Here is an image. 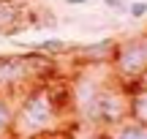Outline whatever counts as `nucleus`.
I'll return each mask as SVG.
<instances>
[{"mask_svg": "<svg viewBox=\"0 0 147 139\" xmlns=\"http://www.w3.org/2000/svg\"><path fill=\"white\" fill-rule=\"evenodd\" d=\"M60 117L52 98L49 82L33 85L16 98V112H14V128L11 139H38L49 131H57Z\"/></svg>", "mask_w": 147, "mask_h": 139, "instance_id": "f257e3e1", "label": "nucleus"}, {"mask_svg": "<svg viewBox=\"0 0 147 139\" xmlns=\"http://www.w3.org/2000/svg\"><path fill=\"white\" fill-rule=\"evenodd\" d=\"M55 76V57L44 52L0 55V93L19 98L27 87L49 82Z\"/></svg>", "mask_w": 147, "mask_h": 139, "instance_id": "f03ea898", "label": "nucleus"}, {"mask_svg": "<svg viewBox=\"0 0 147 139\" xmlns=\"http://www.w3.org/2000/svg\"><path fill=\"white\" fill-rule=\"evenodd\" d=\"M76 117L84 126H90L93 131H109L117 123L128 117V90L115 79H109L101 85V90L95 93V98L87 104L84 109H79Z\"/></svg>", "mask_w": 147, "mask_h": 139, "instance_id": "7ed1b4c3", "label": "nucleus"}, {"mask_svg": "<svg viewBox=\"0 0 147 139\" xmlns=\"http://www.w3.org/2000/svg\"><path fill=\"white\" fill-rule=\"evenodd\" d=\"M109 71L123 87H131L147 74V33L120 38L109 60Z\"/></svg>", "mask_w": 147, "mask_h": 139, "instance_id": "20e7f679", "label": "nucleus"}, {"mask_svg": "<svg viewBox=\"0 0 147 139\" xmlns=\"http://www.w3.org/2000/svg\"><path fill=\"white\" fill-rule=\"evenodd\" d=\"M115 47H117V38H101V41H93V44H74L71 52L82 55V60L87 65H109Z\"/></svg>", "mask_w": 147, "mask_h": 139, "instance_id": "39448f33", "label": "nucleus"}, {"mask_svg": "<svg viewBox=\"0 0 147 139\" xmlns=\"http://www.w3.org/2000/svg\"><path fill=\"white\" fill-rule=\"evenodd\" d=\"M125 90H128V117L147 126V85L136 82Z\"/></svg>", "mask_w": 147, "mask_h": 139, "instance_id": "423d86ee", "label": "nucleus"}, {"mask_svg": "<svg viewBox=\"0 0 147 139\" xmlns=\"http://www.w3.org/2000/svg\"><path fill=\"white\" fill-rule=\"evenodd\" d=\"M19 22H27L25 19V8H22L19 0H0V38L8 36V30ZM30 25V22H27Z\"/></svg>", "mask_w": 147, "mask_h": 139, "instance_id": "0eeeda50", "label": "nucleus"}, {"mask_svg": "<svg viewBox=\"0 0 147 139\" xmlns=\"http://www.w3.org/2000/svg\"><path fill=\"white\" fill-rule=\"evenodd\" d=\"M25 49H30V52H44V55H52V57H60V55H68L74 44L71 41H63V38H41V41H27L22 44Z\"/></svg>", "mask_w": 147, "mask_h": 139, "instance_id": "6e6552de", "label": "nucleus"}, {"mask_svg": "<svg viewBox=\"0 0 147 139\" xmlns=\"http://www.w3.org/2000/svg\"><path fill=\"white\" fill-rule=\"evenodd\" d=\"M109 139H147V126L139 123V120H131L125 117L123 123H117L115 128L106 131Z\"/></svg>", "mask_w": 147, "mask_h": 139, "instance_id": "1a4fd4ad", "label": "nucleus"}, {"mask_svg": "<svg viewBox=\"0 0 147 139\" xmlns=\"http://www.w3.org/2000/svg\"><path fill=\"white\" fill-rule=\"evenodd\" d=\"M14 112H16V98L0 93V139H11L14 128Z\"/></svg>", "mask_w": 147, "mask_h": 139, "instance_id": "9d476101", "label": "nucleus"}, {"mask_svg": "<svg viewBox=\"0 0 147 139\" xmlns=\"http://www.w3.org/2000/svg\"><path fill=\"white\" fill-rule=\"evenodd\" d=\"M128 16H134V19H147V0H134V3H128Z\"/></svg>", "mask_w": 147, "mask_h": 139, "instance_id": "9b49d317", "label": "nucleus"}, {"mask_svg": "<svg viewBox=\"0 0 147 139\" xmlns=\"http://www.w3.org/2000/svg\"><path fill=\"white\" fill-rule=\"evenodd\" d=\"M104 5L109 11H115V14H120V16H128V3L125 0H104Z\"/></svg>", "mask_w": 147, "mask_h": 139, "instance_id": "f8f14e48", "label": "nucleus"}, {"mask_svg": "<svg viewBox=\"0 0 147 139\" xmlns=\"http://www.w3.org/2000/svg\"><path fill=\"white\" fill-rule=\"evenodd\" d=\"M38 139H71L68 134H60V131H49V134H44V136H38Z\"/></svg>", "mask_w": 147, "mask_h": 139, "instance_id": "ddd939ff", "label": "nucleus"}, {"mask_svg": "<svg viewBox=\"0 0 147 139\" xmlns=\"http://www.w3.org/2000/svg\"><path fill=\"white\" fill-rule=\"evenodd\" d=\"M84 139H109V136H106V131H93V134L84 136Z\"/></svg>", "mask_w": 147, "mask_h": 139, "instance_id": "4468645a", "label": "nucleus"}, {"mask_svg": "<svg viewBox=\"0 0 147 139\" xmlns=\"http://www.w3.org/2000/svg\"><path fill=\"white\" fill-rule=\"evenodd\" d=\"M65 3H68V5H87L90 0H65Z\"/></svg>", "mask_w": 147, "mask_h": 139, "instance_id": "2eb2a0df", "label": "nucleus"}, {"mask_svg": "<svg viewBox=\"0 0 147 139\" xmlns=\"http://www.w3.org/2000/svg\"><path fill=\"white\" fill-rule=\"evenodd\" d=\"M142 85H147V74H144V79H142Z\"/></svg>", "mask_w": 147, "mask_h": 139, "instance_id": "dca6fc26", "label": "nucleus"}]
</instances>
